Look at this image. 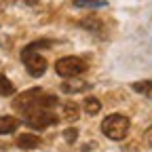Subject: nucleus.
I'll return each instance as SVG.
<instances>
[{"instance_id": "ddd939ff", "label": "nucleus", "mask_w": 152, "mask_h": 152, "mask_svg": "<svg viewBox=\"0 0 152 152\" xmlns=\"http://www.w3.org/2000/svg\"><path fill=\"white\" fill-rule=\"evenodd\" d=\"M13 93H15V85L7 78L4 74H0V95L7 97V95H13Z\"/></svg>"}, {"instance_id": "f257e3e1", "label": "nucleus", "mask_w": 152, "mask_h": 152, "mask_svg": "<svg viewBox=\"0 0 152 152\" xmlns=\"http://www.w3.org/2000/svg\"><path fill=\"white\" fill-rule=\"evenodd\" d=\"M59 106V99L55 95H49L45 93L42 89H30L21 95H17L13 99V110L21 112V114H28L32 110H40V108H57Z\"/></svg>"}, {"instance_id": "f03ea898", "label": "nucleus", "mask_w": 152, "mask_h": 152, "mask_svg": "<svg viewBox=\"0 0 152 152\" xmlns=\"http://www.w3.org/2000/svg\"><path fill=\"white\" fill-rule=\"evenodd\" d=\"M49 47H53V40H49V38H40V40L30 42L21 51V61H23L26 70L32 76H42L47 72V59L38 51H40V49H49Z\"/></svg>"}, {"instance_id": "7ed1b4c3", "label": "nucleus", "mask_w": 152, "mask_h": 152, "mask_svg": "<svg viewBox=\"0 0 152 152\" xmlns=\"http://www.w3.org/2000/svg\"><path fill=\"white\" fill-rule=\"evenodd\" d=\"M129 129H131V121L123 114H110L108 118L102 121V133L108 140H125L129 135Z\"/></svg>"}, {"instance_id": "6e6552de", "label": "nucleus", "mask_w": 152, "mask_h": 152, "mask_svg": "<svg viewBox=\"0 0 152 152\" xmlns=\"http://www.w3.org/2000/svg\"><path fill=\"white\" fill-rule=\"evenodd\" d=\"M21 125V121L15 116H0V135H9V133H15Z\"/></svg>"}, {"instance_id": "4468645a", "label": "nucleus", "mask_w": 152, "mask_h": 152, "mask_svg": "<svg viewBox=\"0 0 152 152\" xmlns=\"http://www.w3.org/2000/svg\"><path fill=\"white\" fill-rule=\"evenodd\" d=\"M64 137H66V142H68V144H72V142H76V137H78V131L70 127V129H66V131H64Z\"/></svg>"}, {"instance_id": "dca6fc26", "label": "nucleus", "mask_w": 152, "mask_h": 152, "mask_svg": "<svg viewBox=\"0 0 152 152\" xmlns=\"http://www.w3.org/2000/svg\"><path fill=\"white\" fill-rule=\"evenodd\" d=\"M146 142H148V144L152 146V127H150V129L146 131Z\"/></svg>"}, {"instance_id": "423d86ee", "label": "nucleus", "mask_w": 152, "mask_h": 152, "mask_svg": "<svg viewBox=\"0 0 152 152\" xmlns=\"http://www.w3.org/2000/svg\"><path fill=\"white\" fill-rule=\"evenodd\" d=\"M38 146H42V140L34 135V133H23V135L17 137V148H21V150H34Z\"/></svg>"}, {"instance_id": "20e7f679", "label": "nucleus", "mask_w": 152, "mask_h": 152, "mask_svg": "<svg viewBox=\"0 0 152 152\" xmlns=\"http://www.w3.org/2000/svg\"><path fill=\"white\" fill-rule=\"evenodd\" d=\"M59 121V116L53 112V108H40V110H32L28 114H23V123L32 129H45L51 127Z\"/></svg>"}, {"instance_id": "9d476101", "label": "nucleus", "mask_w": 152, "mask_h": 152, "mask_svg": "<svg viewBox=\"0 0 152 152\" xmlns=\"http://www.w3.org/2000/svg\"><path fill=\"white\" fill-rule=\"evenodd\" d=\"M131 89H133V91H137V93H142L144 97L152 99V80H142V83H133V85H131Z\"/></svg>"}, {"instance_id": "1a4fd4ad", "label": "nucleus", "mask_w": 152, "mask_h": 152, "mask_svg": "<svg viewBox=\"0 0 152 152\" xmlns=\"http://www.w3.org/2000/svg\"><path fill=\"white\" fill-rule=\"evenodd\" d=\"M80 28H85V30H89V32H102V28H104V21L99 17H85V19H80Z\"/></svg>"}, {"instance_id": "2eb2a0df", "label": "nucleus", "mask_w": 152, "mask_h": 152, "mask_svg": "<svg viewBox=\"0 0 152 152\" xmlns=\"http://www.w3.org/2000/svg\"><path fill=\"white\" fill-rule=\"evenodd\" d=\"M15 2H17V4H23V7H34L38 0H15Z\"/></svg>"}, {"instance_id": "0eeeda50", "label": "nucleus", "mask_w": 152, "mask_h": 152, "mask_svg": "<svg viewBox=\"0 0 152 152\" xmlns=\"http://www.w3.org/2000/svg\"><path fill=\"white\" fill-rule=\"evenodd\" d=\"M87 89H89V83L78 80L76 76H70V78H66L61 83V91L64 93H78V91H87Z\"/></svg>"}, {"instance_id": "39448f33", "label": "nucleus", "mask_w": 152, "mask_h": 152, "mask_svg": "<svg viewBox=\"0 0 152 152\" xmlns=\"http://www.w3.org/2000/svg\"><path fill=\"white\" fill-rule=\"evenodd\" d=\"M55 72L64 76V78H70V76H78L83 72H87V61L80 59V57H61V59H57L55 64Z\"/></svg>"}, {"instance_id": "9b49d317", "label": "nucleus", "mask_w": 152, "mask_h": 152, "mask_svg": "<svg viewBox=\"0 0 152 152\" xmlns=\"http://www.w3.org/2000/svg\"><path fill=\"white\" fill-rule=\"evenodd\" d=\"M64 114H61V118H66V121H76L78 118V106H76L74 102H68V104H64Z\"/></svg>"}, {"instance_id": "f8f14e48", "label": "nucleus", "mask_w": 152, "mask_h": 152, "mask_svg": "<svg viewBox=\"0 0 152 152\" xmlns=\"http://www.w3.org/2000/svg\"><path fill=\"white\" fill-rule=\"evenodd\" d=\"M83 108H85V112L89 114V116H95V114L102 110V104H99V99H95V97H87L83 102Z\"/></svg>"}]
</instances>
